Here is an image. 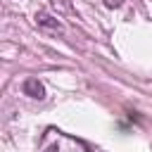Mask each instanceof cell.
<instances>
[{"label":"cell","mask_w":152,"mask_h":152,"mask_svg":"<svg viewBox=\"0 0 152 152\" xmlns=\"http://www.w3.org/2000/svg\"><path fill=\"white\" fill-rule=\"evenodd\" d=\"M40 152H90L81 140L57 131V128H48V133L40 140Z\"/></svg>","instance_id":"6da1fadb"},{"label":"cell","mask_w":152,"mask_h":152,"mask_svg":"<svg viewBox=\"0 0 152 152\" xmlns=\"http://www.w3.org/2000/svg\"><path fill=\"white\" fill-rule=\"evenodd\" d=\"M36 24L40 26V28H45V31H52V33H62L64 31V26H62V21H57L52 14H48V12H36Z\"/></svg>","instance_id":"7a4b0ae2"},{"label":"cell","mask_w":152,"mask_h":152,"mask_svg":"<svg viewBox=\"0 0 152 152\" xmlns=\"http://www.w3.org/2000/svg\"><path fill=\"white\" fill-rule=\"evenodd\" d=\"M24 93L33 100H43L45 97V86L38 81V78H26L24 81Z\"/></svg>","instance_id":"3957f363"},{"label":"cell","mask_w":152,"mask_h":152,"mask_svg":"<svg viewBox=\"0 0 152 152\" xmlns=\"http://www.w3.org/2000/svg\"><path fill=\"white\" fill-rule=\"evenodd\" d=\"M107 5H109V7H119V5H121V0H107Z\"/></svg>","instance_id":"277c9868"}]
</instances>
